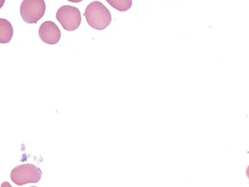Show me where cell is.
<instances>
[{"label":"cell","mask_w":249,"mask_h":187,"mask_svg":"<svg viewBox=\"0 0 249 187\" xmlns=\"http://www.w3.org/2000/svg\"><path fill=\"white\" fill-rule=\"evenodd\" d=\"M84 16L89 25L97 30L106 29L112 20L108 9L98 1H93L87 6Z\"/></svg>","instance_id":"obj_1"},{"label":"cell","mask_w":249,"mask_h":187,"mask_svg":"<svg viewBox=\"0 0 249 187\" xmlns=\"http://www.w3.org/2000/svg\"><path fill=\"white\" fill-rule=\"evenodd\" d=\"M41 176V169L32 164L18 165L13 169L11 174L13 182L18 186L39 182Z\"/></svg>","instance_id":"obj_2"},{"label":"cell","mask_w":249,"mask_h":187,"mask_svg":"<svg viewBox=\"0 0 249 187\" xmlns=\"http://www.w3.org/2000/svg\"><path fill=\"white\" fill-rule=\"evenodd\" d=\"M44 0H24L21 3L20 13L27 23H37L46 12Z\"/></svg>","instance_id":"obj_3"},{"label":"cell","mask_w":249,"mask_h":187,"mask_svg":"<svg viewBox=\"0 0 249 187\" xmlns=\"http://www.w3.org/2000/svg\"><path fill=\"white\" fill-rule=\"evenodd\" d=\"M56 19L65 30L75 31L81 25V12L73 6H62L57 10Z\"/></svg>","instance_id":"obj_4"},{"label":"cell","mask_w":249,"mask_h":187,"mask_svg":"<svg viewBox=\"0 0 249 187\" xmlns=\"http://www.w3.org/2000/svg\"><path fill=\"white\" fill-rule=\"evenodd\" d=\"M39 36L45 43L55 45L61 39V31L54 22L48 20L40 25Z\"/></svg>","instance_id":"obj_5"},{"label":"cell","mask_w":249,"mask_h":187,"mask_svg":"<svg viewBox=\"0 0 249 187\" xmlns=\"http://www.w3.org/2000/svg\"><path fill=\"white\" fill-rule=\"evenodd\" d=\"M14 35V28L9 20L0 19V43L11 42Z\"/></svg>","instance_id":"obj_6"},{"label":"cell","mask_w":249,"mask_h":187,"mask_svg":"<svg viewBox=\"0 0 249 187\" xmlns=\"http://www.w3.org/2000/svg\"><path fill=\"white\" fill-rule=\"evenodd\" d=\"M113 8L120 12L129 10L132 5V0H106Z\"/></svg>","instance_id":"obj_7"},{"label":"cell","mask_w":249,"mask_h":187,"mask_svg":"<svg viewBox=\"0 0 249 187\" xmlns=\"http://www.w3.org/2000/svg\"><path fill=\"white\" fill-rule=\"evenodd\" d=\"M5 0H0V9L3 7L4 4H5Z\"/></svg>","instance_id":"obj_8"},{"label":"cell","mask_w":249,"mask_h":187,"mask_svg":"<svg viewBox=\"0 0 249 187\" xmlns=\"http://www.w3.org/2000/svg\"><path fill=\"white\" fill-rule=\"evenodd\" d=\"M68 1H71V2L78 3L81 2L83 0H68Z\"/></svg>","instance_id":"obj_9"}]
</instances>
